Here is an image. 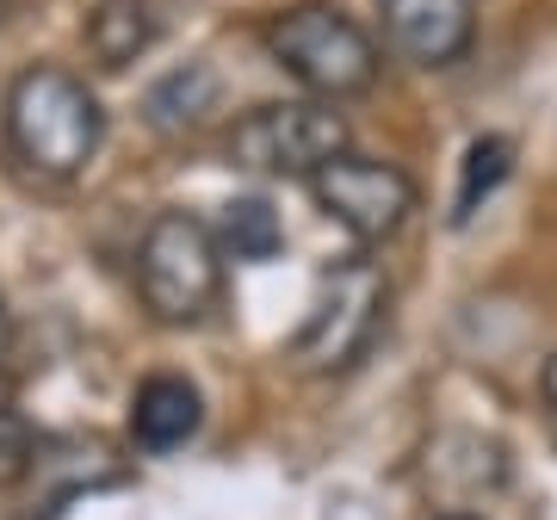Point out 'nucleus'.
<instances>
[{
    "label": "nucleus",
    "mask_w": 557,
    "mask_h": 520,
    "mask_svg": "<svg viewBox=\"0 0 557 520\" xmlns=\"http://www.w3.org/2000/svg\"><path fill=\"white\" fill-rule=\"evenodd\" d=\"M347 137L354 131L329 100H273L223 131V161L267 181H310L335 156H347Z\"/></svg>",
    "instance_id": "obj_5"
},
{
    "label": "nucleus",
    "mask_w": 557,
    "mask_h": 520,
    "mask_svg": "<svg viewBox=\"0 0 557 520\" xmlns=\"http://www.w3.org/2000/svg\"><path fill=\"white\" fill-rule=\"evenodd\" d=\"M310 199L329 223H341L354 242L379 248V242L403 236V223L416 218V181L397 161L379 156H335L322 174H310Z\"/></svg>",
    "instance_id": "obj_6"
},
{
    "label": "nucleus",
    "mask_w": 557,
    "mask_h": 520,
    "mask_svg": "<svg viewBox=\"0 0 557 520\" xmlns=\"http://www.w3.org/2000/svg\"><path fill=\"white\" fill-rule=\"evenodd\" d=\"M379 20L384 44L416 69H453L478 38L471 0H379Z\"/></svg>",
    "instance_id": "obj_7"
},
{
    "label": "nucleus",
    "mask_w": 557,
    "mask_h": 520,
    "mask_svg": "<svg viewBox=\"0 0 557 520\" xmlns=\"http://www.w3.org/2000/svg\"><path fill=\"white\" fill-rule=\"evenodd\" d=\"M384 317H391V280H384L379 260H341L335 273L317 285V298L304 310L298 335L285 347V360L310 372V379H329V372H347L372 354Z\"/></svg>",
    "instance_id": "obj_3"
},
{
    "label": "nucleus",
    "mask_w": 557,
    "mask_h": 520,
    "mask_svg": "<svg viewBox=\"0 0 557 520\" xmlns=\"http://www.w3.org/2000/svg\"><path fill=\"white\" fill-rule=\"evenodd\" d=\"M218 242L230 260H273L285 242V223L267 199H230L218 218Z\"/></svg>",
    "instance_id": "obj_12"
},
{
    "label": "nucleus",
    "mask_w": 557,
    "mask_h": 520,
    "mask_svg": "<svg viewBox=\"0 0 557 520\" xmlns=\"http://www.w3.org/2000/svg\"><path fill=\"white\" fill-rule=\"evenodd\" d=\"M25 478L44 490V502H69L81 490H100V483L119 478V465L106 453L100 441H62V446H32V465H25Z\"/></svg>",
    "instance_id": "obj_9"
},
{
    "label": "nucleus",
    "mask_w": 557,
    "mask_h": 520,
    "mask_svg": "<svg viewBox=\"0 0 557 520\" xmlns=\"http://www.w3.org/2000/svg\"><path fill=\"white\" fill-rule=\"evenodd\" d=\"M267 50L285 75L298 81L310 100H359L379 87V44L366 38V25H354L335 7H292L267 25Z\"/></svg>",
    "instance_id": "obj_4"
},
{
    "label": "nucleus",
    "mask_w": 557,
    "mask_h": 520,
    "mask_svg": "<svg viewBox=\"0 0 557 520\" xmlns=\"http://www.w3.org/2000/svg\"><path fill=\"white\" fill-rule=\"evenodd\" d=\"M7 143H13V156H20L32 174L75 181L106 143L100 94L81 75L57 69V62L25 69V75L7 87Z\"/></svg>",
    "instance_id": "obj_1"
},
{
    "label": "nucleus",
    "mask_w": 557,
    "mask_h": 520,
    "mask_svg": "<svg viewBox=\"0 0 557 520\" xmlns=\"http://www.w3.org/2000/svg\"><path fill=\"white\" fill-rule=\"evenodd\" d=\"M156 13L143 0H106L100 13L87 20V50L100 57V69H131V62L156 44Z\"/></svg>",
    "instance_id": "obj_11"
},
{
    "label": "nucleus",
    "mask_w": 557,
    "mask_h": 520,
    "mask_svg": "<svg viewBox=\"0 0 557 520\" xmlns=\"http://www.w3.org/2000/svg\"><path fill=\"white\" fill-rule=\"evenodd\" d=\"M25 465H32V446H25V453H13V446H0V496H7L13 483H25Z\"/></svg>",
    "instance_id": "obj_15"
},
{
    "label": "nucleus",
    "mask_w": 557,
    "mask_h": 520,
    "mask_svg": "<svg viewBox=\"0 0 557 520\" xmlns=\"http://www.w3.org/2000/svg\"><path fill=\"white\" fill-rule=\"evenodd\" d=\"M0 446H13V453H25V421H20V397H13V379L0 372Z\"/></svg>",
    "instance_id": "obj_14"
},
{
    "label": "nucleus",
    "mask_w": 557,
    "mask_h": 520,
    "mask_svg": "<svg viewBox=\"0 0 557 520\" xmlns=\"http://www.w3.org/2000/svg\"><path fill=\"white\" fill-rule=\"evenodd\" d=\"M7 329H13V322H7V304H0V347H7Z\"/></svg>",
    "instance_id": "obj_17"
},
{
    "label": "nucleus",
    "mask_w": 557,
    "mask_h": 520,
    "mask_svg": "<svg viewBox=\"0 0 557 520\" xmlns=\"http://www.w3.org/2000/svg\"><path fill=\"white\" fill-rule=\"evenodd\" d=\"M7 13H13V0H0V20H7Z\"/></svg>",
    "instance_id": "obj_18"
},
{
    "label": "nucleus",
    "mask_w": 557,
    "mask_h": 520,
    "mask_svg": "<svg viewBox=\"0 0 557 520\" xmlns=\"http://www.w3.org/2000/svg\"><path fill=\"white\" fill-rule=\"evenodd\" d=\"M539 397H545V409L557 416V354L545 360V372H539Z\"/></svg>",
    "instance_id": "obj_16"
},
{
    "label": "nucleus",
    "mask_w": 557,
    "mask_h": 520,
    "mask_svg": "<svg viewBox=\"0 0 557 520\" xmlns=\"http://www.w3.org/2000/svg\"><path fill=\"white\" fill-rule=\"evenodd\" d=\"M508 168H515V143L508 137H478L465 149V168H458V199H453V223H471L478 218V205L508 181Z\"/></svg>",
    "instance_id": "obj_13"
},
{
    "label": "nucleus",
    "mask_w": 557,
    "mask_h": 520,
    "mask_svg": "<svg viewBox=\"0 0 557 520\" xmlns=\"http://www.w3.org/2000/svg\"><path fill=\"white\" fill-rule=\"evenodd\" d=\"M205 421V397L193 379H180V372H156V379L137 384V397H131V441L143 453H174L199 434Z\"/></svg>",
    "instance_id": "obj_8"
},
{
    "label": "nucleus",
    "mask_w": 557,
    "mask_h": 520,
    "mask_svg": "<svg viewBox=\"0 0 557 520\" xmlns=\"http://www.w3.org/2000/svg\"><path fill=\"white\" fill-rule=\"evenodd\" d=\"M223 242L211 223L193 211H161L137 242V292L143 310L168 329H193L211 317V304L223 292Z\"/></svg>",
    "instance_id": "obj_2"
},
{
    "label": "nucleus",
    "mask_w": 557,
    "mask_h": 520,
    "mask_svg": "<svg viewBox=\"0 0 557 520\" xmlns=\"http://www.w3.org/2000/svg\"><path fill=\"white\" fill-rule=\"evenodd\" d=\"M446 520H478V515H446Z\"/></svg>",
    "instance_id": "obj_19"
},
{
    "label": "nucleus",
    "mask_w": 557,
    "mask_h": 520,
    "mask_svg": "<svg viewBox=\"0 0 557 520\" xmlns=\"http://www.w3.org/2000/svg\"><path fill=\"white\" fill-rule=\"evenodd\" d=\"M218 100H223V81L211 75L205 62H186V69H174V75H161L156 87H149L143 112H149L156 131H199V124L218 112Z\"/></svg>",
    "instance_id": "obj_10"
}]
</instances>
